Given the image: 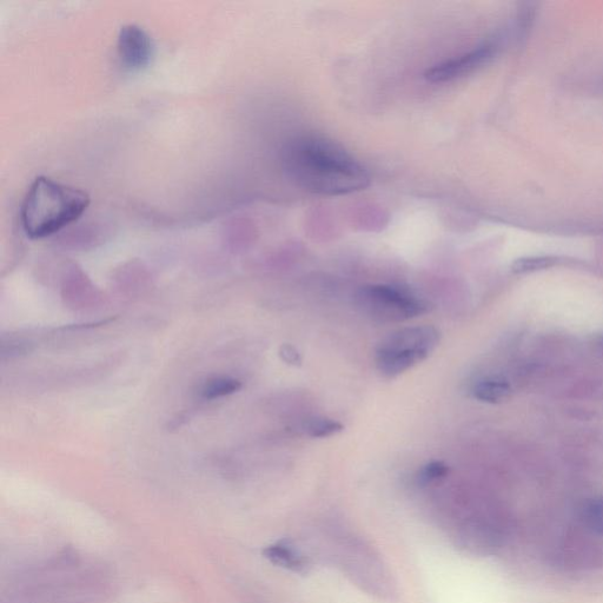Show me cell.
<instances>
[{"mask_svg":"<svg viewBox=\"0 0 603 603\" xmlns=\"http://www.w3.org/2000/svg\"><path fill=\"white\" fill-rule=\"evenodd\" d=\"M283 164L298 187L317 195H348L369 185V175L360 163L321 138L291 142L284 150Z\"/></svg>","mask_w":603,"mask_h":603,"instance_id":"obj_1","label":"cell"},{"mask_svg":"<svg viewBox=\"0 0 603 603\" xmlns=\"http://www.w3.org/2000/svg\"><path fill=\"white\" fill-rule=\"evenodd\" d=\"M90 205L85 191L37 177L26 192L21 209L25 234L33 240L49 237L79 220Z\"/></svg>","mask_w":603,"mask_h":603,"instance_id":"obj_2","label":"cell"},{"mask_svg":"<svg viewBox=\"0 0 603 603\" xmlns=\"http://www.w3.org/2000/svg\"><path fill=\"white\" fill-rule=\"evenodd\" d=\"M440 340V330L433 326L397 330L377 347L376 368L382 376L394 379L428 359Z\"/></svg>","mask_w":603,"mask_h":603,"instance_id":"obj_3","label":"cell"},{"mask_svg":"<svg viewBox=\"0 0 603 603\" xmlns=\"http://www.w3.org/2000/svg\"><path fill=\"white\" fill-rule=\"evenodd\" d=\"M357 306L382 322H403L428 313L429 303L414 291L402 286L374 284L356 294Z\"/></svg>","mask_w":603,"mask_h":603,"instance_id":"obj_4","label":"cell"},{"mask_svg":"<svg viewBox=\"0 0 603 603\" xmlns=\"http://www.w3.org/2000/svg\"><path fill=\"white\" fill-rule=\"evenodd\" d=\"M117 50L125 69H147L155 56V44L149 33L135 24L123 26L119 31Z\"/></svg>","mask_w":603,"mask_h":603,"instance_id":"obj_5","label":"cell"},{"mask_svg":"<svg viewBox=\"0 0 603 603\" xmlns=\"http://www.w3.org/2000/svg\"><path fill=\"white\" fill-rule=\"evenodd\" d=\"M494 56V46L483 45L466 55L450 59L445 63L434 66L426 72V78L432 83H445L454 81L479 69L480 66L486 64Z\"/></svg>","mask_w":603,"mask_h":603,"instance_id":"obj_6","label":"cell"},{"mask_svg":"<svg viewBox=\"0 0 603 603\" xmlns=\"http://www.w3.org/2000/svg\"><path fill=\"white\" fill-rule=\"evenodd\" d=\"M476 400L486 403H500L510 395L509 383L499 376L486 377L477 382L473 388Z\"/></svg>","mask_w":603,"mask_h":603,"instance_id":"obj_7","label":"cell"},{"mask_svg":"<svg viewBox=\"0 0 603 603\" xmlns=\"http://www.w3.org/2000/svg\"><path fill=\"white\" fill-rule=\"evenodd\" d=\"M263 555L274 565L290 569V571L302 572L306 568V561L302 556L284 542H278L265 548Z\"/></svg>","mask_w":603,"mask_h":603,"instance_id":"obj_8","label":"cell"},{"mask_svg":"<svg viewBox=\"0 0 603 603\" xmlns=\"http://www.w3.org/2000/svg\"><path fill=\"white\" fill-rule=\"evenodd\" d=\"M579 518L587 529L603 535V498L583 502L579 508Z\"/></svg>","mask_w":603,"mask_h":603,"instance_id":"obj_9","label":"cell"},{"mask_svg":"<svg viewBox=\"0 0 603 603\" xmlns=\"http://www.w3.org/2000/svg\"><path fill=\"white\" fill-rule=\"evenodd\" d=\"M242 388V383L233 377H216L204 384L202 396L205 400L220 399L238 392Z\"/></svg>","mask_w":603,"mask_h":603,"instance_id":"obj_10","label":"cell"},{"mask_svg":"<svg viewBox=\"0 0 603 603\" xmlns=\"http://www.w3.org/2000/svg\"><path fill=\"white\" fill-rule=\"evenodd\" d=\"M342 430L343 426L340 422L324 419V417H318V419L311 420L306 424V433L311 437H316V439L339 434Z\"/></svg>","mask_w":603,"mask_h":603,"instance_id":"obj_11","label":"cell"},{"mask_svg":"<svg viewBox=\"0 0 603 603\" xmlns=\"http://www.w3.org/2000/svg\"><path fill=\"white\" fill-rule=\"evenodd\" d=\"M558 262L553 257H529V258H520V260L515 261L512 265V271L514 274H528L534 273V271H541L548 268L554 267V265Z\"/></svg>","mask_w":603,"mask_h":603,"instance_id":"obj_12","label":"cell"},{"mask_svg":"<svg viewBox=\"0 0 603 603\" xmlns=\"http://www.w3.org/2000/svg\"><path fill=\"white\" fill-rule=\"evenodd\" d=\"M449 472V469L446 463L441 461H434L428 463L427 466H424L417 476L421 485H427V483L440 480L442 477H445Z\"/></svg>","mask_w":603,"mask_h":603,"instance_id":"obj_13","label":"cell"},{"mask_svg":"<svg viewBox=\"0 0 603 603\" xmlns=\"http://www.w3.org/2000/svg\"><path fill=\"white\" fill-rule=\"evenodd\" d=\"M283 359L291 364L301 363L300 355H298L295 348L286 346L282 350Z\"/></svg>","mask_w":603,"mask_h":603,"instance_id":"obj_14","label":"cell"},{"mask_svg":"<svg viewBox=\"0 0 603 603\" xmlns=\"http://www.w3.org/2000/svg\"><path fill=\"white\" fill-rule=\"evenodd\" d=\"M595 342L599 344V346L603 347V334H600L596 337Z\"/></svg>","mask_w":603,"mask_h":603,"instance_id":"obj_15","label":"cell"}]
</instances>
